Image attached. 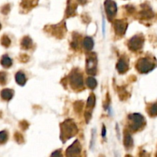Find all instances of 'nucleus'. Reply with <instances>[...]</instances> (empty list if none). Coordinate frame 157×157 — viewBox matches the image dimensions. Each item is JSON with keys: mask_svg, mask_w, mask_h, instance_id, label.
Here are the masks:
<instances>
[{"mask_svg": "<svg viewBox=\"0 0 157 157\" xmlns=\"http://www.w3.org/2000/svg\"><path fill=\"white\" fill-rule=\"evenodd\" d=\"M61 138L63 141H65L76 134L77 133V127L72 120H67L61 124Z\"/></svg>", "mask_w": 157, "mask_h": 157, "instance_id": "obj_1", "label": "nucleus"}, {"mask_svg": "<svg viewBox=\"0 0 157 157\" xmlns=\"http://www.w3.org/2000/svg\"><path fill=\"white\" fill-rule=\"evenodd\" d=\"M130 120V128L133 131H137L145 125V119L139 114H133L128 117Z\"/></svg>", "mask_w": 157, "mask_h": 157, "instance_id": "obj_2", "label": "nucleus"}, {"mask_svg": "<svg viewBox=\"0 0 157 157\" xmlns=\"http://www.w3.org/2000/svg\"><path fill=\"white\" fill-rule=\"evenodd\" d=\"M156 67V65L150 59L141 58L139 59L137 64V68L140 73H148Z\"/></svg>", "mask_w": 157, "mask_h": 157, "instance_id": "obj_3", "label": "nucleus"}, {"mask_svg": "<svg viewBox=\"0 0 157 157\" xmlns=\"http://www.w3.org/2000/svg\"><path fill=\"white\" fill-rule=\"evenodd\" d=\"M70 83L74 89H81L84 87L83 77L79 71H73L70 74Z\"/></svg>", "mask_w": 157, "mask_h": 157, "instance_id": "obj_4", "label": "nucleus"}, {"mask_svg": "<svg viewBox=\"0 0 157 157\" xmlns=\"http://www.w3.org/2000/svg\"><path fill=\"white\" fill-rule=\"evenodd\" d=\"M104 7H105V11L108 19L111 21L117 14V4L113 0H106L104 2Z\"/></svg>", "mask_w": 157, "mask_h": 157, "instance_id": "obj_5", "label": "nucleus"}, {"mask_svg": "<svg viewBox=\"0 0 157 157\" xmlns=\"http://www.w3.org/2000/svg\"><path fill=\"white\" fill-rule=\"evenodd\" d=\"M144 42V38L142 35L133 36L128 43V47L131 51H137L143 47Z\"/></svg>", "mask_w": 157, "mask_h": 157, "instance_id": "obj_6", "label": "nucleus"}, {"mask_svg": "<svg viewBox=\"0 0 157 157\" xmlns=\"http://www.w3.org/2000/svg\"><path fill=\"white\" fill-rule=\"evenodd\" d=\"M97 60L96 54L93 53L90 54L87 58V72L90 74H96L97 72Z\"/></svg>", "mask_w": 157, "mask_h": 157, "instance_id": "obj_7", "label": "nucleus"}, {"mask_svg": "<svg viewBox=\"0 0 157 157\" xmlns=\"http://www.w3.org/2000/svg\"><path fill=\"white\" fill-rule=\"evenodd\" d=\"M81 145L78 140H76L66 150L67 157H79L81 153Z\"/></svg>", "mask_w": 157, "mask_h": 157, "instance_id": "obj_8", "label": "nucleus"}, {"mask_svg": "<svg viewBox=\"0 0 157 157\" xmlns=\"http://www.w3.org/2000/svg\"><path fill=\"white\" fill-rule=\"evenodd\" d=\"M128 24L126 22H125L124 20H116L114 23V29L115 32L119 35H124L126 31V29H127Z\"/></svg>", "mask_w": 157, "mask_h": 157, "instance_id": "obj_9", "label": "nucleus"}, {"mask_svg": "<svg viewBox=\"0 0 157 157\" xmlns=\"http://www.w3.org/2000/svg\"><path fill=\"white\" fill-rule=\"evenodd\" d=\"M127 59H124V58H122L121 59H120L119 61L117 64V69L120 74H124L125 73L129 68V63L126 61Z\"/></svg>", "mask_w": 157, "mask_h": 157, "instance_id": "obj_10", "label": "nucleus"}, {"mask_svg": "<svg viewBox=\"0 0 157 157\" xmlns=\"http://www.w3.org/2000/svg\"><path fill=\"white\" fill-rule=\"evenodd\" d=\"M14 95V91L11 89H9V88H6V89H3V90L1 91L0 93V96L2 97V100L4 101H10L12 97H13Z\"/></svg>", "mask_w": 157, "mask_h": 157, "instance_id": "obj_11", "label": "nucleus"}, {"mask_svg": "<svg viewBox=\"0 0 157 157\" xmlns=\"http://www.w3.org/2000/svg\"><path fill=\"white\" fill-rule=\"evenodd\" d=\"M26 81H27V79H26L25 74L23 72L18 71L16 73V81L18 85L24 86L25 84V83H26Z\"/></svg>", "mask_w": 157, "mask_h": 157, "instance_id": "obj_12", "label": "nucleus"}, {"mask_svg": "<svg viewBox=\"0 0 157 157\" xmlns=\"http://www.w3.org/2000/svg\"><path fill=\"white\" fill-rule=\"evenodd\" d=\"M0 64L2 65V67H5V68H9V67H10L12 65V58L9 55L4 54L1 58Z\"/></svg>", "mask_w": 157, "mask_h": 157, "instance_id": "obj_13", "label": "nucleus"}, {"mask_svg": "<svg viewBox=\"0 0 157 157\" xmlns=\"http://www.w3.org/2000/svg\"><path fill=\"white\" fill-rule=\"evenodd\" d=\"M83 45L86 50L90 51L93 48V47H94V40L90 37H85V38L84 39Z\"/></svg>", "mask_w": 157, "mask_h": 157, "instance_id": "obj_14", "label": "nucleus"}, {"mask_svg": "<svg viewBox=\"0 0 157 157\" xmlns=\"http://www.w3.org/2000/svg\"><path fill=\"white\" fill-rule=\"evenodd\" d=\"M21 45H22V48H25V49H29V48H30L31 47V45H32V41H31V39L29 38V37L25 36V37H24V38H22V43H21Z\"/></svg>", "mask_w": 157, "mask_h": 157, "instance_id": "obj_15", "label": "nucleus"}, {"mask_svg": "<svg viewBox=\"0 0 157 157\" xmlns=\"http://www.w3.org/2000/svg\"><path fill=\"white\" fill-rule=\"evenodd\" d=\"M86 84H87V85L89 88H90L91 90H94L95 89L97 85V82L96 79L93 77H89L87 79V81H86Z\"/></svg>", "mask_w": 157, "mask_h": 157, "instance_id": "obj_16", "label": "nucleus"}, {"mask_svg": "<svg viewBox=\"0 0 157 157\" xmlns=\"http://www.w3.org/2000/svg\"><path fill=\"white\" fill-rule=\"evenodd\" d=\"M124 145L126 148H130L133 146V141L132 137L130 136L129 133H126L125 136H124Z\"/></svg>", "mask_w": 157, "mask_h": 157, "instance_id": "obj_17", "label": "nucleus"}, {"mask_svg": "<svg viewBox=\"0 0 157 157\" xmlns=\"http://www.w3.org/2000/svg\"><path fill=\"white\" fill-rule=\"evenodd\" d=\"M1 45L4 46L5 48H9L11 45V40L6 35H4L1 38Z\"/></svg>", "mask_w": 157, "mask_h": 157, "instance_id": "obj_18", "label": "nucleus"}, {"mask_svg": "<svg viewBox=\"0 0 157 157\" xmlns=\"http://www.w3.org/2000/svg\"><path fill=\"white\" fill-rule=\"evenodd\" d=\"M141 16H142V18H150L153 16V12L151 11V9H144L141 12Z\"/></svg>", "mask_w": 157, "mask_h": 157, "instance_id": "obj_19", "label": "nucleus"}, {"mask_svg": "<svg viewBox=\"0 0 157 157\" xmlns=\"http://www.w3.org/2000/svg\"><path fill=\"white\" fill-rule=\"evenodd\" d=\"M8 140V133L5 130L0 131V145L4 144Z\"/></svg>", "mask_w": 157, "mask_h": 157, "instance_id": "obj_20", "label": "nucleus"}, {"mask_svg": "<svg viewBox=\"0 0 157 157\" xmlns=\"http://www.w3.org/2000/svg\"><path fill=\"white\" fill-rule=\"evenodd\" d=\"M149 114L151 117H156L157 116V103H153L150 106V107L149 109Z\"/></svg>", "mask_w": 157, "mask_h": 157, "instance_id": "obj_21", "label": "nucleus"}, {"mask_svg": "<svg viewBox=\"0 0 157 157\" xmlns=\"http://www.w3.org/2000/svg\"><path fill=\"white\" fill-rule=\"evenodd\" d=\"M95 101H96V98L94 94H90V97H88V103H87V107H93L95 105Z\"/></svg>", "mask_w": 157, "mask_h": 157, "instance_id": "obj_22", "label": "nucleus"}, {"mask_svg": "<svg viewBox=\"0 0 157 157\" xmlns=\"http://www.w3.org/2000/svg\"><path fill=\"white\" fill-rule=\"evenodd\" d=\"M7 82V74L5 71H0V85H5Z\"/></svg>", "mask_w": 157, "mask_h": 157, "instance_id": "obj_23", "label": "nucleus"}, {"mask_svg": "<svg viewBox=\"0 0 157 157\" xmlns=\"http://www.w3.org/2000/svg\"><path fill=\"white\" fill-rule=\"evenodd\" d=\"M75 9H76V8L73 6V5H68V7H67V15H68V16H71V15H72V14H73V12L75 11Z\"/></svg>", "mask_w": 157, "mask_h": 157, "instance_id": "obj_24", "label": "nucleus"}, {"mask_svg": "<svg viewBox=\"0 0 157 157\" xmlns=\"http://www.w3.org/2000/svg\"><path fill=\"white\" fill-rule=\"evenodd\" d=\"M51 157H62V155H61V153L60 152V150H56L55 152L52 153Z\"/></svg>", "mask_w": 157, "mask_h": 157, "instance_id": "obj_25", "label": "nucleus"}, {"mask_svg": "<svg viewBox=\"0 0 157 157\" xmlns=\"http://www.w3.org/2000/svg\"><path fill=\"white\" fill-rule=\"evenodd\" d=\"M84 117H85L86 120H87V122H89V120H90V119L91 118V114H90V113L89 112H86L85 113V115H84Z\"/></svg>", "mask_w": 157, "mask_h": 157, "instance_id": "obj_26", "label": "nucleus"}, {"mask_svg": "<svg viewBox=\"0 0 157 157\" xmlns=\"http://www.w3.org/2000/svg\"><path fill=\"white\" fill-rule=\"evenodd\" d=\"M102 136L103 137H106V128L104 126H103V129H102Z\"/></svg>", "mask_w": 157, "mask_h": 157, "instance_id": "obj_27", "label": "nucleus"}, {"mask_svg": "<svg viewBox=\"0 0 157 157\" xmlns=\"http://www.w3.org/2000/svg\"><path fill=\"white\" fill-rule=\"evenodd\" d=\"M78 1V2L80 3V4H84V3H86V2H87V0H77Z\"/></svg>", "mask_w": 157, "mask_h": 157, "instance_id": "obj_28", "label": "nucleus"}, {"mask_svg": "<svg viewBox=\"0 0 157 157\" xmlns=\"http://www.w3.org/2000/svg\"><path fill=\"white\" fill-rule=\"evenodd\" d=\"M1 28H2V25H1V23H0V29H1Z\"/></svg>", "mask_w": 157, "mask_h": 157, "instance_id": "obj_29", "label": "nucleus"}]
</instances>
